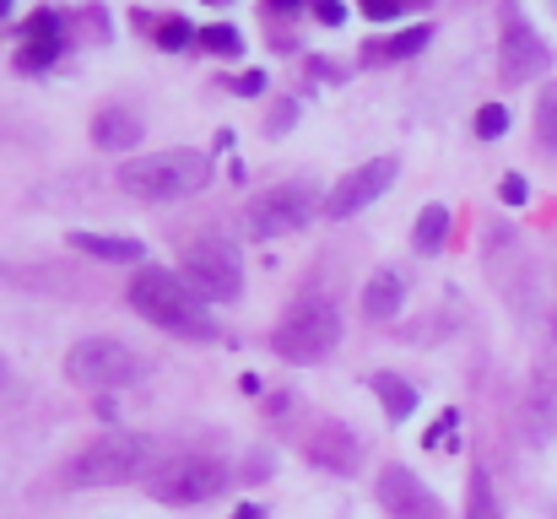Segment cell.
<instances>
[{
	"mask_svg": "<svg viewBox=\"0 0 557 519\" xmlns=\"http://www.w3.org/2000/svg\"><path fill=\"white\" fill-rule=\"evenodd\" d=\"M504 131H509V109H504V103H482V109H476V136H482V141H498Z\"/></svg>",
	"mask_w": 557,
	"mask_h": 519,
	"instance_id": "cell-23",
	"label": "cell"
},
{
	"mask_svg": "<svg viewBox=\"0 0 557 519\" xmlns=\"http://www.w3.org/2000/svg\"><path fill=\"white\" fill-rule=\"evenodd\" d=\"M547 65H553V54H547V44H542V33L520 16V5H504V44H498V76L509 82V87H525V82H536V76H547Z\"/></svg>",
	"mask_w": 557,
	"mask_h": 519,
	"instance_id": "cell-9",
	"label": "cell"
},
{
	"mask_svg": "<svg viewBox=\"0 0 557 519\" xmlns=\"http://www.w3.org/2000/svg\"><path fill=\"white\" fill-rule=\"evenodd\" d=\"M304 455H309L320 471L347 477V471H358V460H363V438H358L347 422H314L309 438H304Z\"/></svg>",
	"mask_w": 557,
	"mask_h": 519,
	"instance_id": "cell-12",
	"label": "cell"
},
{
	"mask_svg": "<svg viewBox=\"0 0 557 519\" xmlns=\"http://www.w3.org/2000/svg\"><path fill=\"white\" fill-rule=\"evenodd\" d=\"M373 395H379V406H384L389 422H406L417 411V390L400 373H373Z\"/></svg>",
	"mask_w": 557,
	"mask_h": 519,
	"instance_id": "cell-17",
	"label": "cell"
},
{
	"mask_svg": "<svg viewBox=\"0 0 557 519\" xmlns=\"http://www.w3.org/2000/svg\"><path fill=\"white\" fill-rule=\"evenodd\" d=\"M211 178V158L195 152V147H169V152H147L136 163L120 169V189L131 200H147V206H174L195 189H206Z\"/></svg>",
	"mask_w": 557,
	"mask_h": 519,
	"instance_id": "cell-2",
	"label": "cell"
},
{
	"mask_svg": "<svg viewBox=\"0 0 557 519\" xmlns=\"http://www.w3.org/2000/svg\"><path fill=\"white\" fill-rule=\"evenodd\" d=\"M131 309L141 320H152L169 336H189V342H216V320L206 309V298L189 287V276L169 271V265H136L131 276Z\"/></svg>",
	"mask_w": 557,
	"mask_h": 519,
	"instance_id": "cell-1",
	"label": "cell"
},
{
	"mask_svg": "<svg viewBox=\"0 0 557 519\" xmlns=\"http://www.w3.org/2000/svg\"><path fill=\"white\" fill-rule=\"evenodd\" d=\"M76 27H82V33H98V38H109V16H103V11H76Z\"/></svg>",
	"mask_w": 557,
	"mask_h": 519,
	"instance_id": "cell-30",
	"label": "cell"
},
{
	"mask_svg": "<svg viewBox=\"0 0 557 519\" xmlns=\"http://www.w3.org/2000/svg\"><path fill=\"white\" fill-rule=\"evenodd\" d=\"M185 276L206 304H238L244 298V260L227 238H195L185 249Z\"/></svg>",
	"mask_w": 557,
	"mask_h": 519,
	"instance_id": "cell-6",
	"label": "cell"
},
{
	"mask_svg": "<svg viewBox=\"0 0 557 519\" xmlns=\"http://www.w3.org/2000/svg\"><path fill=\"white\" fill-rule=\"evenodd\" d=\"M71 249L87 260H109V265H141L147 244L141 238H120V233H71Z\"/></svg>",
	"mask_w": 557,
	"mask_h": 519,
	"instance_id": "cell-15",
	"label": "cell"
},
{
	"mask_svg": "<svg viewBox=\"0 0 557 519\" xmlns=\"http://www.w3.org/2000/svg\"><path fill=\"white\" fill-rule=\"evenodd\" d=\"M222 487H227V466L211 460V455H180V460H169V466H158V471L147 477V493H152L158 504H174V509L206 504V498H216Z\"/></svg>",
	"mask_w": 557,
	"mask_h": 519,
	"instance_id": "cell-7",
	"label": "cell"
},
{
	"mask_svg": "<svg viewBox=\"0 0 557 519\" xmlns=\"http://www.w3.org/2000/svg\"><path fill=\"white\" fill-rule=\"evenodd\" d=\"M65 373H71V384H82V390H120V384H131V379L141 373V357L125 342L92 336V342L71 346Z\"/></svg>",
	"mask_w": 557,
	"mask_h": 519,
	"instance_id": "cell-8",
	"label": "cell"
},
{
	"mask_svg": "<svg viewBox=\"0 0 557 519\" xmlns=\"http://www.w3.org/2000/svg\"><path fill=\"white\" fill-rule=\"evenodd\" d=\"M314 206H320V189H314L309 178L271 184L265 195H255V200H249V238H260V244H271V238H287V233L309 227Z\"/></svg>",
	"mask_w": 557,
	"mask_h": 519,
	"instance_id": "cell-5",
	"label": "cell"
},
{
	"mask_svg": "<svg viewBox=\"0 0 557 519\" xmlns=\"http://www.w3.org/2000/svg\"><path fill=\"white\" fill-rule=\"evenodd\" d=\"M433 44V27H406V33H395V38H379L369 49V60H411V54H422Z\"/></svg>",
	"mask_w": 557,
	"mask_h": 519,
	"instance_id": "cell-19",
	"label": "cell"
},
{
	"mask_svg": "<svg viewBox=\"0 0 557 519\" xmlns=\"http://www.w3.org/2000/svg\"><path fill=\"white\" fill-rule=\"evenodd\" d=\"M395 173H400L395 158H373V163H358L352 173H342V178H336V189L325 195V217H331V222H347V217L369 211L373 200L395 184Z\"/></svg>",
	"mask_w": 557,
	"mask_h": 519,
	"instance_id": "cell-10",
	"label": "cell"
},
{
	"mask_svg": "<svg viewBox=\"0 0 557 519\" xmlns=\"http://www.w3.org/2000/svg\"><path fill=\"white\" fill-rule=\"evenodd\" d=\"M60 49H65V16H54L49 5L27 11L16 65H22V71H44V65H54V60H60Z\"/></svg>",
	"mask_w": 557,
	"mask_h": 519,
	"instance_id": "cell-13",
	"label": "cell"
},
{
	"mask_svg": "<svg viewBox=\"0 0 557 519\" xmlns=\"http://www.w3.org/2000/svg\"><path fill=\"white\" fill-rule=\"evenodd\" d=\"M471 519H498V504H493V482L487 471L471 477Z\"/></svg>",
	"mask_w": 557,
	"mask_h": 519,
	"instance_id": "cell-24",
	"label": "cell"
},
{
	"mask_svg": "<svg viewBox=\"0 0 557 519\" xmlns=\"http://www.w3.org/2000/svg\"><path fill=\"white\" fill-rule=\"evenodd\" d=\"M417 5H428V0H417Z\"/></svg>",
	"mask_w": 557,
	"mask_h": 519,
	"instance_id": "cell-36",
	"label": "cell"
},
{
	"mask_svg": "<svg viewBox=\"0 0 557 519\" xmlns=\"http://www.w3.org/2000/svg\"><path fill=\"white\" fill-rule=\"evenodd\" d=\"M455 422H460V417H455V411H444V417H438V422H433V428L422 433V444H428V449H444V444H449V428H455Z\"/></svg>",
	"mask_w": 557,
	"mask_h": 519,
	"instance_id": "cell-29",
	"label": "cell"
},
{
	"mask_svg": "<svg viewBox=\"0 0 557 519\" xmlns=\"http://www.w3.org/2000/svg\"><path fill=\"white\" fill-rule=\"evenodd\" d=\"M200 49H211V54H238L244 49V38H238V27H227V22H216V27H200Z\"/></svg>",
	"mask_w": 557,
	"mask_h": 519,
	"instance_id": "cell-22",
	"label": "cell"
},
{
	"mask_svg": "<svg viewBox=\"0 0 557 519\" xmlns=\"http://www.w3.org/2000/svg\"><path fill=\"white\" fill-rule=\"evenodd\" d=\"M498 200H504V206H525V200H531V184H525L520 173H509V178L498 184Z\"/></svg>",
	"mask_w": 557,
	"mask_h": 519,
	"instance_id": "cell-26",
	"label": "cell"
},
{
	"mask_svg": "<svg viewBox=\"0 0 557 519\" xmlns=\"http://www.w3.org/2000/svg\"><path fill=\"white\" fill-rule=\"evenodd\" d=\"M309 11H314L320 27H342V22H347V5H342V0H314Z\"/></svg>",
	"mask_w": 557,
	"mask_h": 519,
	"instance_id": "cell-27",
	"label": "cell"
},
{
	"mask_svg": "<svg viewBox=\"0 0 557 519\" xmlns=\"http://www.w3.org/2000/svg\"><path fill=\"white\" fill-rule=\"evenodd\" d=\"M536 136L547 152H557V82L542 87V98H536Z\"/></svg>",
	"mask_w": 557,
	"mask_h": 519,
	"instance_id": "cell-21",
	"label": "cell"
},
{
	"mask_svg": "<svg viewBox=\"0 0 557 519\" xmlns=\"http://www.w3.org/2000/svg\"><path fill=\"white\" fill-rule=\"evenodd\" d=\"M0 16H11V0H0Z\"/></svg>",
	"mask_w": 557,
	"mask_h": 519,
	"instance_id": "cell-33",
	"label": "cell"
},
{
	"mask_svg": "<svg viewBox=\"0 0 557 519\" xmlns=\"http://www.w3.org/2000/svg\"><path fill=\"white\" fill-rule=\"evenodd\" d=\"M206 5H227V0H206Z\"/></svg>",
	"mask_w": 557,
	"mask_h": 519,
	"instance_id": "cell-34",
	"label": "cell"
},
{
	"mask_svg": "<svg viewBox=\"0 0 557 519\" xmlns=\"http://www.w3.org/2000/svg\"><path fill=\"white\" fill-rule=\"evenodd\" d=\"M336 346H342V309L331 298H298V304H287V314L271 331V351L282 362H293V368L325 362Z\"/></svg>",
	"mask_w": 557,
	"mask_h": 519,
	"instance_id": "cell-3",
	"label": "cell"
},
{
	"mask_svg": "<svg viewBox=\"0 0 557 519\" xmlns=\"http://www.w3.org/2000/svg\"><path fill=\"white\" fill-rule=\"evenodd\" d=\"M0 384H5V362H0Z\"/></svg>",
	"mask_w": 557,
	"mask_h": 519,
	"instance_id": "cell-35",
	"label": "cell"
},
{
	"mask_svg": "<svg viewBox=\"0 0 557 519\" xmlns=\"http://www.w3.org/2000/svg\"><path fill=\"white\" fill-rule=\"evenodd\" d=\"M152 466V438L141 433H98L76 460H71V487H125Z\"/></svg>",
	"mask_w": 557,
	"mask_h": 519,
	"instance_id": "cell-4",
	"label": "cell"
},
{
	"mask_svg": "<svg viewBox=\"0 0 557 519\" xmlns=\"http://www.w3.org/2000/svg\"><path fill=\"white\" fill-rule=\"evenodd\" d=\"M287 22V16H298V0H265V22Z\"/></svg>",
	"mask_w": 557,
	"mask_h": 519,
	"instance_id": "cell-31",
	"label": "cell"
},
{
	"mask_svg": "<svg viewBox=\"0 0 557 519\" xmlns=\"http://www.w3.org/2000/svg\"><path fill=\"white\" fill-rule=\"evenodd\" d=\"M152 38L169 54H185L189 44H200V27H189L185 16H152Z\"/></svg>",
	"mask_w": 557,
	"mask_h": 519,
	"instance_id": "cell-20",
	"label": "cell"
},
{
	"mask_svg": "<svg viewBox=\"0 0 557 519\" xmlns=\"http://www.w3.org/2000/svg\"><path fill=\"white\" fill-rule=\"evenodd\" d=\"M400 304H406V282H400V271H373L369 287H363V314L384 325V320L400 314Z\"/></svg>",
	"mask_w": 557,
	"mask_h": 519,
	"instance_id": "cell-16",
	"label": "cell"
},
{
	"mask_svg": "<svg viewBox=\"0 0 557 519\" xmlns=\"http://www.w3.org/2000/svg\"><path fill=\"white\" fill-rule=\"evenodd\" d=\"M92 147L98 152H131L141 147V114L125 109V103H109L92 114Z\"/></svg>",
	"mask_w": 557,
	"mask_h": 519,
	"instance_id": "cell-14",
	"label": "cell"
},
{
	"mask_svg": "<svg viewBox=\"0 0 557 519\" xmlns=\"http://www.w3.org/2000/svg\"><path fill=\"white\" fill-rule=\"evenodd\" d=\"M233 519H265V509H255V504H238V509H233Z\"/></svg>",
	"mask_w": 557,
	"mask_h": 519,
	"instance_id": "cell-32",
	"label": "cell"
},
{
	"mask_svg": "<svg viewBox=\"0 0 557 519\" xmlns=\"http://www.w3.org/2000/svg\"><path fill=\"white\" fill-rule=\"evenodd\" d=\"M411 244L422 255H438L449 244V206H422L417 211V227H411Z\"/></svg>",
	"mask_w": 557,
	"mask_h": 519,
	"instance_id": "cell-18",
	"label": "cell"
},
{
	"mask_svg": "<svg viewBox=\"0 0 557 519\" xmlns=\"http://www.w3.org/2000/svg\"><path fill=\"white\" fill-rule=\"evenodd\" d=\"M406 5H417V0H358V11H363V16H373V22H395Z\"/></svg>",
	"mask_w": 557,
	"mask_h": 519,
	"instance_id": "cell-25",
	"label": "cell"
},
{
	"mask_svg": "<svg viewBox=\"0 0 557 519\" xmlns=\"http://www.w3.org/2000/svg\"><path fill=\"white\" fill-rule=\"evenodd\" d=\"M373 493H379V504H384L389 519H438V498H433V493L422 487V477L406 471V466H384Z\"/></svg>",
	"mask_w": 557,
	"mask_h": 519,
	"instance_id": "cell-11",
	"label": "cell"
},
{
	"mask_svg": "<svg viewBox=\"0 0 557 519\" xmlns=\"http://www.w3.org/2000/svg\"><path fill=\"white\" fill-rule=\"evenodd\" d=\"M222 87H233L238 98H260V92H265V76H260V71H244V76H233V82H222Z\"/></svg>",
	"mask_w": 557,
	"mask_h": 519,
	"instance_id": "cell-28",
	"label": "cell"
}]
</instances>
